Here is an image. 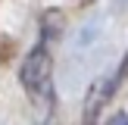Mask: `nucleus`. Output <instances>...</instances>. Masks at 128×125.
<instances>
[{"label":"nucleus","instance_id":"1","mask_svg":"<svg viewBox=\"0 0 128 125\" xmlns=\"http://www.w3.org/2000/svg\"><path fill=\"white\" fill-rule=\"evenodd\" d=\"M19 78H22L25 91L44 97L50 91V78H53V56H50L47 44H34V47L25 53L22 69H19Z\"/></svg>","mask_w":128,"mask_h":125},{"label":"nucleus","instance_id":"2","mask_svg":"<svg viewBox=\"0 0 128 125\" xmlns=\"http://www.w3.org/2000/svg\"><path fill=\"white\" fill-rule=\"evenodd\" d=\"M106 125H128V116H125V112H119V116H112Z\"/></svg>","mask_w":128,"mask_h":125}]
</instances>
